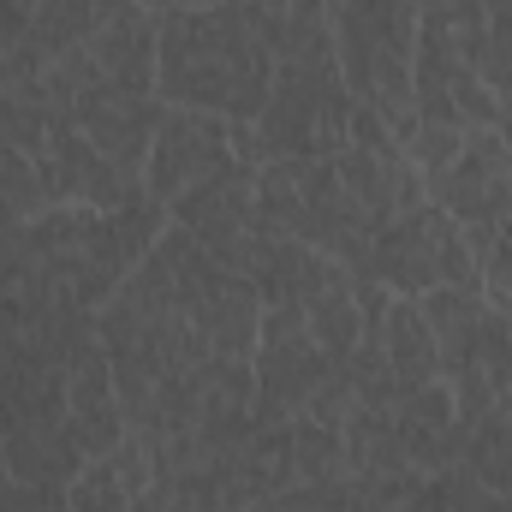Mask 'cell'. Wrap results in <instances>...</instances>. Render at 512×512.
<instances>
[{"label":"cell","instance_id":"cell-1","mask_svg":"<svg viewBox=\"0 0 512 512\" xmlns=\"http://www.w3.org/2000/svg\"><path fill=\"white\" fill-rule=\"evenodd\" d=\"M280 6L286 0H191L155 12V96L256 126L274 84Z\"/></svg>","mask_w":512,"mask_h":512},{"label":"cell","instance_id":"cell-2","mask_svg":"<svg viewBox=\"0 0 512 512\" xmlns=\"http://www.w3.org/2000/svg\"><path fill=\"white\" fill-rule=\"evenodd\" d=\"M352 90L334 54L328 0H286L274 30V84L256 114L262 161H328L352 143Z\"/></svg>","mask_w":512,"mask_h":512},{"label":"cell","instance_id":"cell-3","mask_svg":"<svg viewBox=\"0 0 512 512\" xmlns=\"http://www.w3.org/2000/svg\"><path fill=\"white\" fill-rule=\"evenodd\" d=\"M334 54L358 108H370L399 143L417 137V0H328Z\"/></svg>","mask_w":512,"mask_h":512},{"label":"cell","instance_id":"cell-4","mask_svg":"<svg viewBox=\"0 0 512 512\" xmlns=\"http://www.w3.org/2000/svg\"><path fill=\"white\" fill-rule=\"evenodd\" d=\"M256 399H251V429H286L298 417H310L316 393L334 382L346 364H334L304 310L298 304H262V328H256Z\"/></svg>","mask_w":512,"mask_h":512},{"label":"cell","instance_id":"cell-5","mask_svg":"<svg viewBox=\"0 0 512 512\" xmlns=\"http://www.w3.org/2000/svg\"><path fill=\"white\" fill-rule=\"evenodd\" d=\"M364 274L376 286H387L393 298H423L435 286H483L477 280V256L465 245V227L447 209H435V203H417L393 227H382L376 245H370V268Z\"/></svg>","mask_w":512,"mask_h":512},{"label":"cell","instance_id":"cell-6","mask_svg":"<svg viewBox=\"0 0 512 512\" xmlns=\"http://www.w3.org/2000/svg\"><path fill=\"white\" fill-rule=\"evenodd\" d=\"M233 167H251V161H239L233 120L161 102V120H155V137H149V161H143V191L161 209L185 203L191 191H203L215 179H227Z\"/></svg>","mask_w":512,"mask_h":512},{"label":"cell","instance_id":"cell-7","mask_svg":"<svg viewBox=\"0 0 512 512\" xmlns=\"http://www.w3.org/2000/svg\"><path fill=\"white\" fill-rule=\"evenodd\" d=\"M429 203L447 209L459 227H495L512 215V149L501 143V131H465V149L423 179Z\"/></svg>","mask_w":512,"mask_h":512},{"label":"cell","instance_id":"cell-8","mask_svg":"<svg viewBox=\"0 0 512 512\" xmlns=\"http://www.w3.org/2000/svg\"><path fill=\"white\" fill-rule=\"evenodd\" d=\"M84 0H0V90L48 72L84 42Z\"/></svg>","mask_w":512,"mask_h":512},{"label":"cell","instance_id":"cell-9","mask_svg":"<svg viewBox=\"0 0 512 512\" xmlns=\"http://www.w3.org/2000/svg\"><path fill=\"white\" fill-rule=\"evenodd\" d=\"M72 126L84 131L126 179H143V161H149V137L161 120V96H143V90H120V84H84L72 96Z\"/></svg>","mask_w":512,"mask_h":512},{"label":"cell","instance_id":"cell-10","mask_svg":"<svg viewBox=\"0 0 512 512\" xmlns=\"http://www.w3.org/2000/svg\"><path fill=\"white\" fill-rule=\"evenodd\" d=\"M0 459L12 471V483H24V489H66L90 465L72 417H36V423L0 429Z\"/></svg>","mask_w":512,"mask_h":512},{"label":"cell","instance_id":"cell-11","mask_svg":"<svg viewBox=\"0 0 512 512\" xmlns=\"http://www.w3.org/2000/svg\"><path fill=\"white\" fill-rule=\"evenodd\" d=\"M429 334H435V352H441V382H459L471 364H477V346H483V322H489V298L483 286H435L417 298Z\"/></svg>","mask_w":512,"mask_h":512},{"label":"cell","instance_id":"cell-12","mask_svg":"<svg viewBox=\"0 0 512 512\" xmlns=\"http://www.w3.org/2000/svg\"><path fill=\"white\" fill-rule=\"evenodd\" d=\"M382 358H387V376L405 393L441 382V352H435V334L417 310V298H387V316H382Z\"/></svg>","mask_w":512,"mask_h":512},{"label":"cell","instance_id":"cell-13","mask_svg":"<svg viewBox=\"0 0 512 512\" xmlns=\"http://www.w3.org/2000/svg\"><path fill=\"white\" fill-rule=\"evenodd\" d=\"M304 322H310V334H316V346L334 358V364H346L352 352H358V340H364V310H358V274L340 262L334 274H328V286L304 304Z\"/></svg>","mask_w":512,"mask_h":512},{"label":"cell","instance_id":"cell-14","mask_svg":"<svg viewBox=\"0 0 512 512\" xmlns=\"http://www.w3.org/2000/svg\"><path fill=\"white\" fill-rule=\"evenodd\" d=\"M42 209H54V197H48V185H42L36 161H30V155H18V149L0 137V233H12V227L36 221Z\"/></svg>","mask_w":512,"mask_h":512},{"label":"cell","instance_id":"cell-15","mask_svg":"<svg viewBox=\"0 0 512 512\" xmlns=\"http://www.w3.org/2000/svg\"><path fill=\"white\" fill-rule=\"evenodd\" d=\"M66 507L72 512H131V495L114 471V459H90L72 483H66Z\"/></svg>","mask_w":512,"mask_h":512},{"label":"cell","instance_id":"cell-16","mask_svg":"<svg viewBox=\"0 0 512 512\" xmlns=\"http://www.w3.org/2000/svg\"><path fill=\"white\" fill-rule=\"evenodd\" d=\"M0 512H72L66 507V489H6L0 495Z\"/></svg>","mask_w":512,"mask_h":512},{"label":"cell","instance_id":"cell-17","mask_svg":"<svg viewBox=\"0 0 512 512\" xmlns=\"http://www.w3.org/2000/svg\"><path fill=\"white\" fill-rule=\"evenodd\" d=\"M495 131H501V143L512 149V102H501V126H495Z\"/></svg>","mask_w":512,"mask_h":512},{"label":"cell","instance_id":"cell-18","mask_svg":"<svg viewBox=\"0 0 512 512\" xmlns=\"http://www.w3.org/2000/svg\"><path fill=\"white\" fill-rule=\"evenodd\" d=\"M143 6H155V12H167V6H191V0H143Z\"/></svg>","mask_w":512,"mask_h":512},{"label":"cell","instance_id":"cell-19","mask_svg":"<svg viewBox=\"0 0 512 512\" xmlns=\"http://www.w3.org/2000/svg\"><path fill=\"white\" fill-rule=\"evenodd\" d=\"M501 102H512V60H507V84H501Z\"/></svg>","mask_w":512,"mask_h":512},{"label":"cell","instance_id":"cell-20","mask_svg":"<svg viewBox=\"0 0 512 512\" xmlns=\"http://www.w3.org/2000/svg\"><path fill=\"white\" fill-rule=\"evenodd\" d=\"M495 310H501V316H507V328H512V298H507V304H495Z\"/></svg>","mask_w":512,"mask_h":512}]
</instances>
